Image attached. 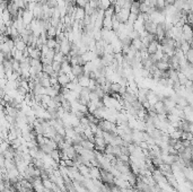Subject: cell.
Returning <instances> with one entry per match:
<instances>
[{
	"mask_svg": "<svg viewBox=\"0 0 193 192\" xmlns=\"http://www.w3.org/2000/svg\"><path fill=\"white\" fill-rule=\"evenodd\" d=\"M15 41V48L18 50V51H25L26 49H27V44H26V42H24L22 38H16V40H14Z\"/></svg>",
	"mask_w": 193,
	"mask_h": 192,
	"instance_id": "cell-5",
	"label": "cell"
},
{
	"mask_svg": "<svg viewBox=\"0 0 193 192\" xmlns=\"http://www.w3.org/2000/svg\"><path fill=\"white\" fill-rule=\"evenodd\" d=\"M72 16V15H71ZM73 16L76 17V20H84V18L86 17V12H85V8L83 7L76 6V10H75V14Z\"/></svg>",
	"mask_w": 193,
	"mask_h": 192,
	"instance_id": "cell-4",
	"label": "cell"
},
{
	"mask_svg": "<svg viewBox=\"0 0 193 192\" xmlns=\"http://www.w3.org/2000/svg\"><path fill=\"white\" fill-rule=\"evenodd\" d=\"M138 1H139V2H141V4H142V2H145L146 0H138Z\"/></svg>",
	"mask_w": 193,
	"mask_h": 192,
	"instance_id": "cell-19",
	"label": "cell"
},
{
	"mask_svg": "<svg viewBox=\"0 0 193 192\" xmlns=\"http://www.w3.org/2000/svg\"><path fill=\"white\" fill-rule=\"evenodd\" d=\"M52 67H53V70L59 74V71L62 69V64H61V62H58V61H53Z\"/></svg>",
	"mask_w": 193,
	"mask_h": 192,
	"instance_id": "cell-16",
	"label": "cell"
},
{
	"mask_svg": "<svg viewBox=\"0 0 193 192\" xmlns=\"http://www.w3.org/2000/svg\"><path fill=\"white\" fill-rule=\"evenodd\" d=\"M116 1H117V0H111V2H112V5H114V4H115Z\"/></svg>",
	"mask_w": 193,
	"mask_h": 192,
	"instance_id": "cell-18",
	"label": "cell"
},
{
	"mask_svg": "<svg viewBox=\"0 0 193 192\" xmlns=\"http://www.w3.org/2000/svg\"><path fill=\"white\" fill-rule=\"evenodd\" d=\"M156 67H157V69H159L161 71H167L169 70V64L168 62H165V61H158L157 64H156Z\"/></svg>",
	"mask_w": 193,
	"mask_h": 192,
	"instance_id": "cell-11",
	"label": "cell"
},
{
	"mask_svg": "<svg viewBox=\"0 0 193 192\" xmlns=\"http://www.w3.org/2000/svg\"><path fill=\"white\" fill-rule=\"evenodd\" d=\"M54 56H55V51H54L53 49H51L50 51H49L48 53H46V54H45L44 57L48 58V59H50V60H53V61H54Z\"/></svg>",
	"mask_w": 193,
	"mask_h": 192,
	"instance_id": "cell-17",
	"label": "cell"
},
{
	"mask_svg": "<svg viewBox=\"0 0 193 192\" xmlns=\"http://www.w3.org/2000/svg\"><path fill=\"white\" fill-rule=\"evenodd\" d=\"M132 45L135 46L138 51H140L142 49V46H143V45H142L141 38H135V40H132Z\"/></svg>",
	"mask_w": 193,
	"mask_h": 192,
	"instance_id": "cell-12",
	"label": "cell"
},
{
	"mask_svg": "<svg viewBox=\"0 0 193 192\" xmlns=\"http://www.w3.org/2000/svg\"><path fill=\"white\" fill-rule=\"evenodd\" d=\"M158 45H159V42L157 40H154L147 48V51H148L149 54H155L156 52L158 51Z\"/></svg>",
	"mask_w": 193,
	"mask_h": 192,
	"instance_id": "cell-6",
	"label": "cell"
},
{
	"mask_svg": "<svg viewBox=\"0 0 193 192\" xmlns=\"http://www.w3.org/2000/svg\"><path fill=\"white\" fill-rule=\"evenodd\" d=\"M130 9H127V8H122L120 13L115 14V17L116 19L120 22V23H127L129 19V16H130Z\"/></svg>",
	"mask_w": 193,
	"mask_h": 192,
	"instance_id": "cell-1",
	"label": "cell"
},
{
	"mask_svg": "<svg viewBox=\"0 0 193 192\" xmlns=\"http://www.w3.org/2000/svg\"><path fill=\"white\" fill-rule=\"evenodd\" d=\"M112 26H113V17H104L103 20V27L104 28H107V30H112Z\"/></svg>",
	"mask_w": 193,
	"mask_h": 192,
	"instance_id": "cell-10",
	"label": "cell"
},
{
	"mask_svg": "<svg viewBox=\"0 0 193 192\" xmlns=\"http://www.w3.org/2000/svg\"><path fill=\"white\" fill-rule=\"evenodd\" d=\"M46 33H48V36H49V38H55V36H57V34H58L57 28L53 27V26H51V27L46 31Z\"/></svg>",
	"mask_w": 193,
	"mask_h": 192,
	"instance_id": "cell-15",
	"label": "cell"
},
{
	"mask_svg": "<svg viewBox=\"0 0 193 192\" xmlns=\"http://www.w3.org/2000/svg\"><path fill=\"white\" fill-rule=\"evenodd\" d=\"M54 61H58V62H64L66 61V56H64L62 52H55V56H54Z\"/></svg>",
	"mask_w": 193,
	"mask_h": 192,
	"instance_id": "cell-13",
	"label": "cell"
},
{
	"mask_svg": "<svg viewBox=\"0 0 193 192\" xmlns=\"http://www.w3.org/2000/svg\"><path fill=\"white\" fill-rule=\"evenodd\" d=\"M58 82L59 84L62 86V87H66L68 84L70 83L71 80L69 79V77H68V75H66V74H63V75H60V76L58 77Z\"/></svg>",
	"mask_w": 193,
	"mask_h": 192,
	"instance_id": "cell-8",
	"label": "cell"
},
{
	"mask_svg": "<svg viewBox=\"0 0 193 192\" xmlns=\"http://www.w3.org/2000/svg\"><path fill=\"white\" fill-rule=\"evenodd\" d=\"M84 67L80 66V64H76V66H72V74L76 77H80L84 75Z\"/></svg>",
	"mask_w": 193,
	"mask_h": 192,
	"instance_id": "cell-7",
	"label": "cell"
},
{
	"mask_svg": "<svg viewBox=\"0 0 193 192\" xmlns=\"http://www.w3.org/2000/svg\"><path fill=\"white\" fill-rule=\"evenodd\" d=\"M140 4L141 2H139L138 0H135V2L132 4V6H131V8H130V12H131V14H135V15H140Z\"/></svg>",
	"mask_w": 193,
	"mask_h": 192,
	"instance_id": "cell-9",
	"label": "cell"
},
{
	"mask_svg": "<svg viewBox=\"0 0 193 192\" xmlns=\"http://www.w3.org/2000/svg\"><path fill=\"white\" fill-rule=\"evenodd\" d=\"M58 44V42H57V40L54 38H48V42H46V45L50 48V49H55V46Z\"/></svg>",
	"mask_w": 193,
	"mask_h": 192,
	"instance_id": "cell-14",
	"label": "cell"
},
{
	"mask_svg": "<svg viewBox=\"0 0 193 192\" xmlns=\"http://www.w3.org/2000/svg\"><path fill=\"white\" fill-rule=\"evenodd\" d=\"M27 51L30 53V58L32 59H37L41 60L42 59V51L40 49H34L32 46H27Z\"/></svg>",
	"mask_w": 193,
	"mask_h": 192,
	"instance_id": "cell-2",
	"label": "cell"
},
{
	"mask_svg": "<svg viewBox=\"0 0 193 192\" xmlns=\"http://www.w3.org/2000/svg\"><path fill=\"white\" fill-rule=\"evenodd\" d=\"M34 19H35V17H34L33 12L28 10V9H25V13L23 15V22H24V24L25 25H30Z\"/></svg>",
	"mask_w": 193,
	"mask_h": 192,
	"instance_id": "cell-3",
	"label": "cell"
}]
</instances>
